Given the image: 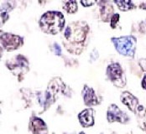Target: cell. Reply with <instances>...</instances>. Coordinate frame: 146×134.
<instances>
[{"label":"cell","instance_id":"2","mask_svg":"<svg viewBox=\"0 0 146 134\" xmlns=\"http://www.w3.org/2000/svg\"><path fill=\"white\" fill-rule=\"evenodd\" d=\"M66 19L62 13L59 11H48L41 16L40 28L47 34H57L65 27Z\"/></svg>","mask_w":146,"mask_h":134},{"label":"cell","instance_id":"19","mask_svg":"<svg viewBox=\"0 0 146 134\" xmlns=\"http://www.w3.org/2000/svg\"><path fill=\"white\" fill-rule=\"evenodd\" d=\"M54 50H53V52L55 53V55H61V50H60V47L59 46L57 43H54Z\"/></svg>","mask_w":146,"mask_h":134},{"label":"cell","instance_id":"13","mask_svg":"<svg viewBox=\"0 0 146 134\" xmlns=\"http://www.w3.org/2000/svg\"><path fill=\"white\" fill-rule=\"evenodd\" d=\"M113 3L117 5L121 11H129L136 9V5L130 0H125V1L115 0L113 1Z\"/></svg>","mask_w":146,"mask_h":134},{"label":"cell","instance_id":"23","mask_svg":"<svg viewBox=\"0 0 146 134\" xmlns=\"http://www.w3.org/2000/svg\"><path fill=\"white\" fill-rule=\"evenodd\" d=\"M79 134H86V133H83V132H81Z\"/></svg>","mask_w":146,"mask_h":134},{"label":"cell","instance_id":"4","mask_svg":"<svg viewBox=\"0 0 146 134\" xmlns=\"http://www.w3.org/2000/svg\"><path fill=\"white\" fill-rule=\"evenodd\" d=\"M5 64L8 69L15 75L18 76L19 81L23 80L24 76L29 70V61L26 57L22 55L14 56L13 58L7 60Z\"/></svg>","mask_w":146,"mask_h":134},{"label":"cell","instance_id":"16","mask_svg":"<svg viewBox=\"0 0 146 134\" xmlns=\"http://www.w3.org/2000/svg\"><path fill=\"white\" fill-rule=\"evenodd\" d=\"M139 31L141 34H146V20H143L139 24Z\"/></svg>","mask_w":146,"mask_h":134},{"label":"cell","instance_id":"10","mask_svg":"<svg viewBox=\"0 0 146 134\" xmlns=\"http://www.w3.org/2000/svg\"><path fill=\"white\" fill-rule=\"evenodd\" d=\"M82 98L84 101V104L87 106H92L99 104L98 98L94 90L92 87H89L87 85H85L82 89Z\"/></svg>","mask_w":146,"mask_h":134},{"label":"cell","instance_id":"9","mask_svg":"<svg viewBox=\"0 0 146 134\" xmlns=\"http://www.w3.org/2000/svg\"><path fill=\"white\" fill-rule=\"evenodd\" d=\"M94 113H95V111L92 108H88L81 112L78 115V120H79L80 124L83 127H92L95 123Z\"/></svg>","mask_w":146,"mask_h":134},{"label":"cell","instance_id":"14","mask_svg":"<svg viewBox=\"0 0 146 134\" xmlns=\"http://www.w3.org/2000/svg\"><path fill=\"white\" fill-rule=\"evenodd\" d=\"M63 9L68 14H75L77 11L76 1H66L63 2Z\"/></svg>","mask_w":146,"mask_h":134},{"label":"cell","instance_id":"8","mask_svg":"<svg viewBox=\"0 0 146 134\" xmlns=\"http://www.w3.org/2000/svg\"><path fill=\"white\" fill-rule=\"evenodd\" d=\"M121 102L123 105H125L131 112H136L137 108L139 106V99L133 96L129 91H123L120 96Z\"/></svg>","mask_w":146,"mask_h":134},{"label":"cell","instance_id":"3","mask_svg":"<svg viewBox=\"0 0 146 134\" xmlns=\"http://www.w3.org/2000/svg\"><path fill=\"white\" fill-rule=\"evenodd\" d=\"M113 44L117 52L128 57H134L137 45V39L133 35L122 36L119 38H112Z\"/></svg>","mask_w":146,"mask_h":134},{"label":"cell","instance_id":"7","mask_svg":"<svg viewBox=\"0 0 146 134\" xmlns=\"http://www.w3.org/2000/svg\"><path fill=\"white\" fill-rule=\"evenodd\" d=\"M107 119L109 122H119L122 124H126L129 121V117L123 112L117 105L112 104L108 106Z\"/></svg>","mask_w":146,"mask_h":134},{"label":"cell","instance_id":"18","mask_svg":"<svg viewBox=\"0 0 146 134\" xmlns=\"http://www.w3.org/2000/svg\"><path fill=\"white\" fill-rule=\"evenodd\" d=\"M139 65L141 70L144 72H146V58H142L139 60Z\"/></svg>","mask_w":146,"mask_h":134},{"label":"cell","instance_id":"6","mask_svg":"<svg viewBox=\"0 0 146 134\" xmlns=\"http://www.w3.org/2000/svg\"><path fill=\"white\" fill-rule=\"evenodd\" d=\"M106 73H107L108 77L109 78V80L113 81V84L116 85L117 86H120V88L126 84V81H122L123 71L120 64L118 63L110 64L107 68Z\"/></svg>","mask_w":146,"mask_h":134},{"label":"cell","instance_id":"20","mask_svg":"<svg viewBox=\"0 0 146 134\" xmlns=\"http://www.w3.org/2000/svg\"><path fill=\"white\" fill-rule=\"evenodd\" d=\"M80 3H81L84 7H91L92 5L97 3L98 2H96V1H81Z\"/></svg>","mask_w":146,"mask_h":134},{"label":"cell","instance_id":"1","mask_svg":"<svg viewBox=\"0 0 146 134\" xmlns=\"http://www.w3.org/2000/svg\"><path fill=\"white\" fill-rule=\"evenodd\" d=\"M89 32V26L84 21L72 22L67 25L64 32L66 50L75 55H80L84 48V42Z\"/></svg>","mask_w":146,"mask_h":134},{"label":"cell","instance_id":"22","mask_svg":"<svg viewBox=\"0 0 146 134\" xmlns=\"http://www.w3.org/2000/svg\"><path fill=\"white\" fill-rule=\"evenodd\" d=\"M139 9H141L146 10V1L141 2V3L139 4Z\"/></svg>","mask_w":146,"mask_h":134},{"label":"cell","instance_id":"15","mask_svg":"<svg viewBox=\"0 0 146 134\" xmlns=\"http://www.w3.org/2000/svg\"><path fill=\"white\" fill-rule=\"evenodd\" d=\"M119 18H120L119 14H114L113 15V17L111 18V20H110V25H111L112 29H115L117 27V23L119 22Z\"/></svg>","mask_w":146,"mask_h":134},{"label":"cell","instance_id":"11","mask_svg":"<svg viewBox=\"0 0 146 134\" xmlns=\"http://www.w3.org/2000/svg\"><path fill=\"white\" fill-rule=\"evenodd\" d=\"M29 129L33 134H47L48 132L45 122L37 117H32V118H30Z\"/></svg>","mask_w":146,"mask_h":134},{"label":"cell","instance_id":"12","mask_svg":"<svg viewBox=\"0 0 146 134\" xmlns=\"http://www.w3.org/2000/svg\"><path fill=\"white\" fill-rule=\"evenodd\" d=\"M98 3L100 6V17L103 22H110L111 18L113 17V8L110 2L108 1H99Z\"/></svg>","mask_w":146,"mask_h":134},{"label":"cell","instance_id":"24","mask_svg":"<svg viewBox=\"0 0 146 134\" xmlns=\"http://www.w3.org/2000/svg\"><path fill=\"white\" fill-rule=\"evenodd\" d=\"M63 134H68V133H63Z\"/></svg>","mask_w":146,"mask_h":134},{"label":"cell","instance_id":"5","mask_svg":"<svg viewBox=\"0 0 146 134\" xmlns=\"http://www.w3.org/2000/svg\"><path fill=\"white\" fill-rule=\"evenodd\" d=\"M25 40L19 35L10 33L1 34V45L7 51H14L23 46Z\"/></svg>","mask_w":146,"mask_h":134},{"label":"cell","instance_id":"21","mask_svg":"<svg viewBox=\"0 0 146 134\" xmlns=\"http://www.w3.org/2000/svg\"><path fill=\"white\" fill-rule=\"evenodd\" d=\"M141 86H142V88L146 90V74H145L144 77H143V79H142Z\"/></svg>","mask_w":146,"mask_h":134},{"label":"cell","instance_id":"17","mask_svg":"<svg viewBox=\"0 0 146 134\" xmlns=\"http://www.w3.org/2000/svg\"><path fill=\"white\" fill-rule=\"evenodd\" d=\"M9 15L7 12H3V11H1V25L3 24V23H5L8 19H9Z\"/></svg>","mask_w":146,"mask_h":134}]
</instances>
